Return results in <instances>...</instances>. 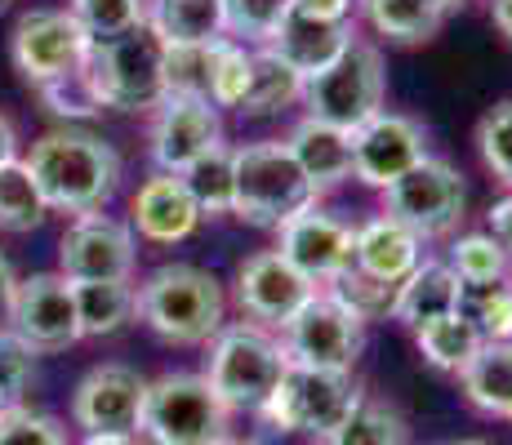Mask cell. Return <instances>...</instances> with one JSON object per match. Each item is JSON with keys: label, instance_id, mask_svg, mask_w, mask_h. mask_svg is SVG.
Segmentation results:
<instances>
[{"label": "cell", "instance_id": "6da1fadb", "mask_svg": "<svg viewBox=\"0 0 512 445\" xmlns=\"http://www.w3.org/2000/svg\"><path fill=\"white\" fill-rule=\"evenodd\" d=\"M32 170L36 187H41L49 214H98L121 187V152L107 143L103 134L76 130H49L32 143V152L23 156Z\"/></svg>", "mask_w": 512, "mask_h": 445}, {"label": "cell", "instance_id": "7a4b0ae2", "mask_svg": "<svg viewBox=\"0 0 512 445\" xmlns=\"http://www.w3.org/2000/svg\"><path fill=\"white\" fill-rule=\"evenodd\" d=\"M134 316L174 348H210L228 316V294L214 272L196 263H161L134 290Z\"/></svg>", "mask_w": 512, "mask_h": 445}, {"label": "cell", "instance_id": "3957f363", "mask_svg": "<svg viewBox=\"0 0 512 445\" xmlns=\"http://www.w3.org/2000/svg\"><path fill=\"white\" fill-rule=\"evenodd\" d=\"M290 356H285L281 339L268 325L254 321H232L214 334L210 361H205V383L219 392V401L228 410H250L263 414L268 401L277 397Z\"/></svg>", "mask_w": 512, "mask_h": 445}, {"label": "cell", "instance_id": "277c9868", "mask_svg": "<svg viewBox=\"0 0 512 445\" xmlns=\"http://www.w3.org/2000/svg\"><path fill=\"white\" fill-rule=\"evenodd\" d=\"M81 72L94 89L98 107L156 112L165 103V45L147 27L116 36V41H94Z\"/></svg>", "mask_w": 512, "mask_h": 445}, {"label": "cell", "instance_id": "5b68a950", "mask_svg": "<svg viewBox=\"0 0 512 445\" xmlns=\"http://www.w3.org/2000/svg\"><path fill=\"white\" fill-rule=\"evenodd\" d=\"M383 94H388V72H383V54L370 41H352L326 72L303 81V107L312 121H326L343 134H357L370 116L383 112Z\"/></svg>", "mask_w": 512, "mask_h": 445}, {"label": "cell", "instance_id": "8992f818", "mask_svg": "<svg viewBox=\"0 0 512 445\" xmlns=\"http://www.w3.org/2000/svg\"><path fill=\"white\" fill-rule=\"evenodd\" d=\"M317 205V192L294 165L285 143H245L236 147V219L254 227H281L299 210Z\"/></svg>", "mask_w": 512, "mask_h": 445}, {"label": "cell", "instance_id": "52a82bcc", "mask_svg": "<svg viewBox=\"0 0 512 445\" xmlns=\"http://www.w3.org/2000/svg\"><path fill=\"white\" fill-rule=\"evenodd\" d=\"M228 419L232 410L205 383V374H161L147 383L139 437L152 445H210L228 437Z\"/></svg>", "mask_w": 512, "mask_h": 445}, {"label": "cell", "instance_id": "ba28073f", "mask_svg": "<svg viewBox=\"0 0 512 445\" xmlns=\"http://www.w3.org/2000/svg\"><path fill=\"white\" fill-rule=\"evenodd\" d=\"M281 348L290 356V365L352 374L361 348H366V321L352 316L330 290H317L281 325Z\"/></svg>", "mask_w": 512, "mask_h": 445}, {"label": "cell", "instance_id": "9c48e42d", "mask_svg": "<svg viewBox=\"0 0 512 445\" xmlns=\"http://www.w3.org/2000/svg\"><path fill=\"white\" fill-rule=\"evenodd\" d=\"M361 401L352 374H334V370H308V365H290L277 388V397L268 401L263 419L277 432H308L326 445L339 423L352 414V405Z\"/></svg>", "mask_w": 512, "mask_h": 445}, {"label": "cell", "instance_id": "30bf717a", "mask_svg": "<svg viewBox=\"0 0 512 445\" xmlns=\"http://www.w3.org/2000/svg\"><path fill=\"white\" fill-rule=\"evenodd\" d=\"M464 210H468L464 174H459L450 161H437V156L419 161L406 178L383 187V214L406 223L419 241L450 236L459 223H464Z\"/></svg>", "mask_w": 512, "mask_h": 445}, {"label": "cell", "instance_id": "8fae6325", "mask_svg": "<svg viewBox=\"0 0 512 445\" xmlns=\"http://www.w3.org/2000/svg\"><path fill=\"white\" fill-rule=\"evenodd\" d=\"M90 45H94L90 32L67 9H27L14 23V32H9L14 72L36 89L81 72L85 58H90Z\"/></svg>", "mask_w": 512, "mask_h": 445}, {"label": "cell", "instance_id": "7c38bea8", "mask_svg": "<svg viewBox=\"0 0 512 445\" xmlns=\"http://www.w3.org/2000/svg\"><path fill=\"white\" fill-rule=\"evenodd\" d=\"M147 379L130 365H94L72 392V423L85 437H139Z\"/></svg>", "mask_w": 512, "mask_h": 445}, {"label": "cell", "instance_id": "4fadbf2b", "mask_svg": "<svg viewBox=\"0 0 512 445\" xmlns=\"http://www.w3.org/2000/svg\"><path fill=\"white\" fill-rule=\"evenodd\" d=\"M139 263V236L112 214H81L58 241V272L67 281H130Z\"/></svg>", "mask_w": 512, "mask_h": 445}, {"label": "cell", "instance_id": "5bb4252c", "mask_svg": "<svg viewBox=\"0 0 512 445\" xmlns=\"http://www.w3.org/2000/svg\"><path fill=\"white\" fill-rule=\"evenodd\" d=\"M419 161H428V134H423L415 116H401L383 107L379 116H370L352 134V178L374 187V192L406 178Z\"/></svg>", "mask_w": 512, "mask_h": 445}, {"label": "cell", "instance_id": "9a60e30c", "mask_svg": "<svg viewBox=\"0 0 512 445\" xmlns=\"http://www.w3.org/2000/svg\"><path fill=\"white\" fill-rule=\"evenodd\" d=\"M9 330L36 356L67 352L81 339V316H76L72 281H67L63 272H36V276H27V281H18Z\"/></svg>", "mask_w": 512, "mask_h": 445}, {"label": "cell", "instance_id": "2e32d148", "mask_svg": "<svg viewBox=\"0 0 512 445\" xmlns=\"http://www.w3.org/2000/svg\"><path fill=\"white\" fill-rule=\"evenodd\" d=\"M223 143L219 107L205 98H165L152 112V130H147V152H152L156 174H183L205 152Z\"/></svg>", "mask_w": 512, "mask_h": 445}, {"label": "cell", "instance_id": "e0dca14e", "mask_svg": "<svg viewBox=\"0 0 512 445\" xmlns=\"http://www.w3.org/2000/svg\"><path fill=\"white\" fill-rule=\"evenodd\" d=\"M312 294H317V285L303 272H294L277 250L250 254V259L236 267V281H232V299L241 308V316L254 325H268V330H281Z\"/></svg>", "mask_w": 512, "mask_h": 445}, {"label": "cell", "instance_id": "ac0fdd59", "mask_svg": "<svg viewBox=\"0 0 512 445\" xmlns=\"http://www.w3.org/2000/svg\"><path fill=\"white\" fill-rule=\"evenodd\" d=\"M352 236H357V227L308 205V210H299L294 219L277 227V254L294 272L308 276L317 290H326L334 276L352 267Z\"/></svg>", "mask_w": 512, "mask_h": 445}, {"label": "cell", "instance_id": "d6986e66", "mask_svg": "<svg viewBox=\"0 0 512 445\" xmlns=\"http://www.w3.org/2000/svg\"><path fill=\"white\" fill-rule=\"evenodd\" d=\"M130 227L152 245H179L201 227V210L179 174H152L130 201Z\"/></svg>", "mask_w": 512, "mask_h": 445}, {"label": "cell", "instance_id": "ffe728a7", "mask_svg": "<svg viewBox=\"0 0 512 445\" xmlns=\"http://www.w3.org/2000/svg\"><path fill=\"white\" fill-rule=\"evenodd\" d=\"M423 263V241L392 214H374L352 236V267L383 285H401Z\"/></svg>", "mask_w": 512, "mask_h": 445}, {"label": "cell", "instance_id": "44dd1931", "mask_svg": "<svg viewBox=\"0 0 512 445\" xmlns=\"http://www.w3.org/2000/svg\"><path fill=\"white\" fill-rule=\"evenodd\" d=\"M285 147H290L294 165L303 170V178L312 183L317 196L334 192L339 183L352 178V134L334 130V125H326V121L303 116V121L294 125V134L285 138Z\"/></svg>", "mask_w": 512, "mask_h": 445}, {"label": "cell", "instance_id": "7402d4cb", "mask_svg": "<svg viewBox=\"0 0 512 445\" xmlns=\"http://www.w3.org/2000/svg\"><path fill=\"white\" fill-rule=\"evenodd\" d=\"M459 294H464V281L450 272V263L423 259L415 272L397 285V308H392V321L410 325V330H423V325L459 312Z\"/></svg>", "mask_w": 512, "mask_h": 445}, {"label": "cell", "instance_id": "603a6c76", "mask_svg": "<svg viewBox=\"0 0 512 445\" xmlns=\"http://www.w3.org/2000/svg\"><path fill=\"white\" fill-rule=\"evenodd\" d=\"M147 32L165 49L228 41L223 0H147Z\"/></svg>", "mask_w": 512, "mask_h": 445}, {"label": "cell", "instance_id": "cb8c5ba5", "mask_svg": "<svg viewBox=\"0 0 512 445\" xmlns=\"http://www.w3.org/2000/svg\"><path fill=\"white\" fill-rule=\"evenodd\" d=\"M348 45H352V23H321V18L294 14V9L281 23L277 41H272V49H277L285 63H290L294 72H303V81L326 72Z\"/></svg>", "mask_w": 512, "mask_h": 445}, {"label": "cell", "instance_id": "d4e9b609", "mask_svg": "<svg viewBox=\"0 0 512 445\" xmlns=\"http://www.w3.org/2000/svg\"><path fill=\"white\" fill-rule=\"evenodd\" d=\"M468 405L486 419H512V343H481V352L459 374Z\"/></svg>", "mask_w": 512, "mask_h": 445}, {"label": "cell", "instance_id": "484cf974", "mask_svg": "<svg viewBox=\"0 0 512 445\" xmlns=\"http://www.w3.org/2000/svg\"><path fill=\"white\" fill-rule=\"evenodd\" d=\"M294 103H303V72H294L272 45L254 49L250 54V89H245L241 116H277Z\"/></svg>", "mask_w": 512, "mask_h": 445}, {"label": "cell", "instance_id": "4316f807", "mask_svg": "<svg viewBox=\"0 0 512 445\" xmlns=\"http://www.w3.org/2000/svg\"><path fill=\"white\" fill-rule=\"evenodd\" d=\"M366 23L397 45H423L441 32L446 9L437 0H357Z\"/></svg>", "mask_w": 512, "mask_h": 445}, {"label": "cell", "instance_id": "83f0119b", "mask_svg": "<svg viewBox=\"0 0 512 445\" xmlns=\"http://www.w3.org/2000/svg\"><path fill=\"white\" fill-rule=\"evenodd\" d=\"M76 316H81V339L116 334L125 321H134V281H72Z\"/></svg>", "mask_w": 512, "mask_h": 445}, {"label": "cell", "instance_id": "f1b7e54d", "mask_svg": "<svg viewBox=\"0 0 512 445\" xmlns=\"http://www.w3.org/2000/svg\"><path fill=\"white\" fill-rule=\"evenodd\" d=\"M179 178H183L187 192H192L201 219H219V214L236 210V147L219 143L214 152H205L196 165H187Z\"/></svg>", "mask_w": 512, "mask_h": 445}, {"label": "cell", "instance_id": "f546056e", "mask_svg": "<svg viewBox=\"0 0 512 445\" xmlns=\"http://www.w3.org/2000/svg\"><path fill=\"white\" fill-rule=\"evenodd\" d=\"M415 343H419V352H423V361L432 365V370H441V374H464L468 370V361L481 352V330L468 321L464 312H450V316H441V321H432V325H423V330H415Z\"/></svg>", "mask_w": 512, "mask_h": 445}, {"label": "cell", "instance_id": "4dcf8cb0", "mask_svg": "<svg viewBox=\"0 0 512 445\" xmlns=\"http://www.w3.org/2000/svg\"><path fill=\"white\" fill-rule=\"evenodd\" d=\"M45 219H49V205L23 156L0 165V232H36Z\"/></svg>", "mask_w": 512, "mask_h": 445}, {"label": "cell", "instance_id": "1f68e13d", "mask_svg": "<svg viewBox=\"0 0 512 445\" xmlns=\"http://www.w3.org/2000/svg\"><path fill=\"white\" fill-rule=\"evenodd\" d=\"M326 445H410V423L388 401L361 397Z\"/></svg>", "mask_w": 512, "mask_h": 445}, {"label": "cell", "instance_id": "d6a6232c", "mask_svg": "<svg viewBox=\"0 0 512 445\" xmlns=\"http://www.w3.org/2000/svg\"><path fill=\"white\" fill-rule=\"evenodd\" d=\"M219 49H223V41L165 49V98H205V103H210V81H214Z\"/></svg>", "mask_w": 512, "mask_h": 445}, {"label": "cell", "instance_id": "836d02e7", "mask_svg": "<svg viewBox=\"0 0 512 445\" xmlns=\"http://www.w3.org/2000/svg\"><path fill=\"white\" fill-rule=\"evenodd\" d=\"M459 312L477 325L486 343H512V281L464 285Z\"/></svg>", "mask_w": 512, "mask_h": 445}, {"label": "cell", "instance_id": "e575fe53", "mask_svg": "<svg viewBox=\"0 0 512 445\" xmlns=\"http://www.w3.org/2000/svg\"><path fill=\"white\" fill-rule=\"evenodd\" d=\"M446 263L464 285H486V281H508L512 254L490 232H468V236H455Z\"/></svg>", "mask_w": 512, "mask_h": 445}, {"label": "cell", "instance_id": "d590c367", "mask_svg": "<svg viewBox=\"0 0 512 445\" xmlns=\"http://www.w3.org/2000/svg\"><path fill=\"white\" fill-rule=\"evenodd\" d=\"M67 14L90 32V41H116L147 27V0H67Z\"/></svg>", "mask_w": 512, "mask_h": 445}, {"label": "cell", "instance_id": "8d00e7d4", "mask_svg": "<svg viewBox=\"0 0 512 445\" xmlns=\"http://www.w3.org/2000/svg\"><path fill=\"white\" fill-rule=\"evenodd\" d=\"M294 0H223V14H228V41L245 45L259 41L272 45L281 32V23L290 18Z\"/></svg>", "mask_w": 512, "mask_h": 445}, {"label": "cell", "instance_id": "74e56055", "mask_svg": "<svg viewBox=\"0 0 512 445\" xmlns=\"http://www.w3.org/2000/svg\"><path fill=\"white\" fill-rule=\"evenodd\" d=\"M326 290L334 294V299L343 303L352 316H361V321H379V316H392V308H397V285H383L374 281V276L357 272V267H348V272H339L334 281L326 285Z\"/></svg>", "mask_w": 512, "mask_h": 445}, {"label": "cell", "instance_id": "f35d334b", "mask_svg": "<svg viewBox=\"0 0 512 445\" xmlns=\"http://www.w3.org/2000/svg\"><path fill=\"white\" fill-rule=\"evenodd\" d=\"M477 152L486 170L512 192V98L495 103L477 125Z\"/></svg>", "mask_w": 512, "mask_h": 445}, {"label": "cell", "instance_id": "ab89813d", "mask_svg": "<svg viewBox=\"0 0 512 445\" xmlns=\"http://www.w3.org/2000/svg\"><path fill=\"white\" fill-rule=\"evenodd\" d=\"M0 445H72L63 432V423L45 410H32V405H9L0 410Z\"/></svg>", "mask_w": 512, "mask_h": 445}, {"label": "cell", "instance_id": "60d3db41", "mask_svg": "<svg viewBox=\"0 0 512 445\" xmlns=\"http://www.w3.org/2000/svg\"><path fill=\"white\" fill-rule=\"evenodd\" d=\"M250 54L254 49L223 41L219 63H214V81H210V103L214 107H236V112H241L245 89H250Z\"/></svg>", "mask_w": 512, "mask_h": 445}, {"label": "cell", "instance_id": "b9f144b4", "mask_svg": "<svg viewBox=\"0 0 512 445\" xmlns=\"http://www.w3.org/2000/svg\"><path fill=\"white\" fill-rule=\"evenodd\" d=\"M41 103L54 116H63V121H90V116L103 112V107H98V98H94V89H90V81H85V72H72V76H63V81L45 85L41 89Z\"/></svg>", "mask_w": 512, "mask_h": 445}, {"label": "cell", "instance_id": "7bdbcfd3", "mask_svg": "<svg viewBox=\"0 0 512 445\" xmlns=\"http://www.w3.org/2000/svg\"><path fill=\"white\" fill-rule=\"evenodd\" d=\"M32 379H36V352L14 330H0V392L18 405Z\"/></svg>", "mask_w": 512, "mask_h": 445}, {"label": "cell", "instance_id": "ee69618b", "mask_svg": "<svg viewBox=\"0 0 512 445\" xmlns=\"http://www.w3.org/2000/svg\"><path fill=\"white\" fill-rule=\"evenodd\" d=\"M357 0H294V14L321 18V23H348Z\"/></svg>", "mask_w": 512, "mask_h": 445}, {"label": "cell", "instance_id": "f6af8a7d", "mask_svg": "<svg viewBox=\"0 0 512 445\" xmlns=\"http://www.w3.org/2000/svg\"><path fill=\"white\" fill-rule=\"evenodd\" d=\"M486 219H490V236H495V241H499V245H504V250L512 254V192L504 196V201H495V205H490V214H486Z\"/></svg>", "mask_w": 512, "mask_h": 445}, {"label": "cell", "instance_id": "bcb514c9", "mask_svg": "<svg viewBox=\"0 0 512 445\" xmlns=\"http://www.w3.org/2000/svg\"><path fill=\"white\" fill-rule=\"evenodd\" d=\"M14 294H18V276L9 259L0 254V330H9V316H14Z\"/></svg>", "mask_w": 512, "mask_h": 445}, {"label": "cell", "instance_id": "7dc6e473", "mask_svg": "<svg viewBox=\"0 0 512 445\" xmlns=\"http://www.w3.org/2000/svg\"><path fill=\"white\" fill-rule=\"evenodd\" d=\"M9 161H18V130H14V121L0 112V165H9Z\"/></svg>", "mask_w": 512, "mask_h": 445}, {"label": "cell", "instance_id": "c3c4849f", "mask_svg": "<svg viewBox=\"0 0 512 445\" xmlns=\"http://www.w3.org/2000/svg\"><path fill=\"white\" fill-rule=\"evenodd\" d=\"M490 18H495V27L512 41V0H490Z\"/></svg>", "mask_w": 512, "mask_h": 445}, {"label": "cell", "instance_id": "681fc988", "mask_svg": "<svg viewBox=\"0 0 512 445\" xmlns=\"http://www.w3.org/2000/svg\"><path fill=\"white\" fill-rule=\"evenodd\" d=\"M76 445H139V437H81Z\"/></svg>", "mask_w": 512, "mask_h": 445}, {"label": "cell", "instance_id": "f907efd6", "mask_svg": "<svg viewBox=\"0 0 512 445\" xmlns=\"http://www.w3.org/2000/svg\"><path fill=\"white\" fill-rule=\"evenodd\" d=\"M210 445H259V441H245V437H232V432H228V437H219V441H210Z\"/></svg>", "mask_w": 512, "mask_h": 445}, {"label": "cell", "instance_id": "816d5d0a", "mask_svg": "<svg viewBox=\"0 0 512 445\" xmlns=\"http://www.w3.org/2000/svg\"><path fill=\"white\" fill-rule=\"evenodd\" d=\"M450 445H495V441H477V437H464V441H450Z\"/></svg>", "mask_w": 512, "mask_h": 445}, {"label": "cell", "instance_id": "f5cc1de1", "mask_svg": "<svg viewBox=\"0 0 512 445\" xmlns=\"http://www.w3.org/2000/svg\"><path fill=\"white\" fill-rule=\"evenodd\" d=\"M437 5H441V9H446V14H450V9H459V5H464V0H437Z\"/></svg>", "mask_w": 512, "mask_h": 445}, {"label": "cell", "instance_id": "db71d44e", "mask_svg": "<svg viewBox=\"0 0 512 445\" xmlns=\"http://www.w3.org/2000/svg\"><path fill=\"white\" fill-rule=\"evenodd\" d=\"M9 405H14V401H9V397H5V392H0V410H9Z\"/></svg>", "mask_w": 512, "mask_h": 445}, {"label": "cell", "instance_id": "11a10c76", "mask_svg": "<svg viewBox=\"0 0 512 445\" xmlns=\"http://www.w3.org/2000/svg\"><path fill=\"white\" fill-rule=\"evenodd\" d=\"M9 5H14V0H0V9H9Z\"/></svg>", "mask_w": 512, "mask_h": 445}, {"label": "cell", "instance_id": "9f6ffc18", "mask_svg": "<svg viewBox=\"0 0 512 445\" xmlns=\"http://www.w3.org/2000/svg\"><path fill=\"white\" fill-rule=\"evenodd\" d=\"M508 281H512V263H508Z\"/></svg>", "mask_w": 512, "mask_h": 445}, {"label": "cell", "instance_id": "6f0895ef", "mask_svg": "<svg viewBox=\"0 0 512 445\" xmlns=\"http://www.w3.org/2000/svg\"><path fill=\"white\" fill-rule=\"evenodd\" d=\"M508 423H512V419H508Z\"/></svg>", "mask_w": 512, "mask_h": 445}]
</instances>
